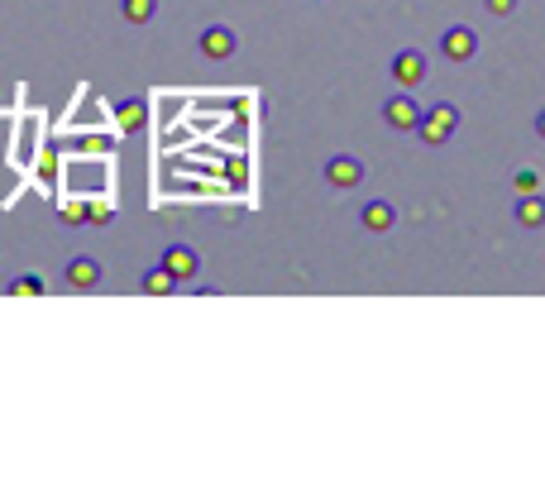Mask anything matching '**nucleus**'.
Here are the masks:
<instances>
[{"instance_id": "nucleus-13", "label": "nucleus", "mask_w": 545, "mask_h": 478, "mask_svg": "<svg viewBox=\"0 0 545 478\" xmlns=\"http://www.w3.org/2000/svg\"><path fill=\"white\" fill-rule=\"evenodd\" d=\"M10 292H15V297H39V292H48V287H44V278H39V273H29V278H15V287H10Z\"/></svg>"}, {"instance_id": "nucleus-15", "label": "nucleus", "mask_w": 545, "mask_h": 478, "mask_svg": "<svg viewBox=\"0 0 545 478\" xmlns=\"http://www.w3.org/2000/svg\"><path fill=\"white\" fill-rule=\"evenodd\" d=\"M531 192H541V173L522 168V173H517V196H531Z\"/></svg>"}, {"instance_id": "nucleus-17", "label": "nucleus", "mask_w": 545, "mask_h": 478, "mask_svg": "<svg viewBox=\"0 0 545 478\" xmlns=\"http://www.w3.org/2000/svg\"><path fill=\"white\" fill-rule=\"evenodd\" d=\"M63 220H67V225H82V220H91V206H82V201H72V206L63 211Z\"/></svg>"}, {"instance_id": "nucleus-12", "label": "nucleus", "mask_w": 545, "mask_h": 478, "mask_svg": "<svg viewBox=\"0 0 545 478\" xmlns=\"http://www.w3.org/2000/svg\"><path fill=\"white\" fill-rule=\"evenodd\" d=\"M173 287H177V278L168 273V268H163V263H158V268H153L149 278H144V292H149V297H168Z\"/></svg>"}, {"instance_id": "nucleus-14", "label": "nucleus", "mask_w": 545, "mask_h": 478, "mask_svg": "<svg viewBox=\"0 0 545 478\" xmlns=\"http://www.w3.org/2000/svg\"><path fill=\"white\" fill-rule=\"evenodd\" d=\"M134 125H144V106H139V101H125V106H120V130H134Z\"/></svg>"}, {"instance_id": "nucleus-8", "label": "nucleus", "mask_w": 545, "mask_h": 478, "mask_svg": "<svg viewBox=\"0 0 545 478\" xmlns=\"http://www.w3.org/2000/svg\"><path fill=\"white\" fill-rule=\"evenodd\" d=\"M67 287H77V292L101 287V263H96V259H72V263H67Z\"/></svg>"}, {"instance_id": "nucleus-11", "label": "nucleus", "mask_w": 545, "mask_h": 478, "mask_svg": "<svg viewBox=\"0 0 545 478\" xmlns=\"http://www.w3.org/2000/svg\"><path fill=\"white\" fill-rule=\"evenodd\" d=\"M120 10H125L130 24H149L158 15V0H120Z\"/></svg>"}, {"instance_id": "nucleus-2", "label": "nucleus", "mask_w": 545, "mask_h": 478, "mask_svg": "<svg viewBox=\"0 0 545 478\" xmlns=\"http://www.w3.org/2000/svg\"><path fill=\"white\" fill-rule=\"evenodd\" d=\"M440 53H445L450 63H469V58L479 53V34H474L469 24H450V29L440 34Z\"/></svg>"}, {"instance_id": "nucleus-18", "label": "nucleus", "mask_w": 545, "mask_h": 478, "mask_svg": "<svg viewBox=\"0 0 545 478\" xmlns=\"http://www.w3.org/2000/svg\"><path fill=\"white\" fill-rule=\"evenodd\" d=\"M536 134H541V139H545V110H541V115H536Z\"/></svg>"}, {"instance_id": "nucleus-9", "label": "nucleus", "mask_w": 545, "mask_h": 478, "mask_svg": "<svg viewBox=\"0 0 545 478\" xmlns=\"http://www.w3.org/2000/svg\"><path fill=\"white\" fill-rule=\"evenodd\" d=\"M359 220H364V230H373V235H388L397 225V211L388 206V201H369L364 211H359Z\"/></svg>"}, {"instance_id": "nucleus-5", "label": "nucleus", "mask_w": 545, "mask_h": 478, "mask_svg": "<svg viewBox=\"0 0 545 478\" xmlns=\"http://www.w3.org/2000/svg\"><path fill=\"white\" fill-rule=\"evenodd\" d=\"M235 29H225V24H211L206 34H201V58H211V63H225V58H235Z\"/></svg>"}, {"instance_id": "nucleus-6", "label": "nucleus", "mask_w": 545, "mask_h": 478, "mask_svg": "<svg viewBox=\"0 0 545 478\" xmlns=\"http://www.w3.org/2000/svg\"><path fill=\"white\" fill-rule=\"evenodd\" d=\"M163 268L173 273L177 283H192L201 273V259H197V249H187V244H173L168 254H163Z\"/></svg>"}, {"instance_id": "nucleus-4", "label": "nucleus", "mask_w": 545, "mask_h": 478, "mask_svg": "<svg viewBox=\"0 0 545 478\" xmlns=\"http://www.w3.org/2000/svg\"><path fill=\"white\" fill-rule=\"evenodd\" d=\"M393 82H397V91H412L426 82V58H421L416 48H402L393 58Z\"/></svg>"}, {"instance_id": "nucleus-1", "label": "nucleus", "mask_w": 545, "mask_h": 478, "mask_svg": "<svg viewBox=\"0 0 545 478\" xmlns=\"http://www.w3.org/2000/svg\"><path fill=\"white\" fill-rule=\"evenodd\" d=\"M455 130H459V110L450 106V101H440V106H431L426 115H421V139L426 144H450L455 139Z\"/></svg>"}, {"instance_id": "nucleus-16", "label": "nucleus", "mask_w": 545, "mask_h": 478, "mask_svg": "<svg viewBox=\"0 0 545 478\" xmlns=\"http://www.w3.org/2000/svg\"><path fill=\"white\" fill-rule=\"evenodd\" d=\"M483 10H488L493 20H507V15H517V0H483Z\"/></svg>"}, {"instance_id": "nucleus-7", "label": "nucleus", "mask_w": 545, "mask_h": 478, "mask_svg": "<svg viewBox=\"0 0 545 478\" xmlns=\"http://www.w3.org/2000/svg\"><path fill=\"white\" fill-rule=\"evenodd\" d=\"M326 177H330V187H359L364 168H359V158H349V153H335V158H330V168H326Z\"/></svg>"}, {"instance_id": "nucleus-3", "label": "nucleus", "mask_w": 545, "mask_h": 478, "mask_svg": "<svg viewBox=\"0 0 545 478\" xmlns=\"http://www.w3.org/2000/svg\"><path fill=\"white\" fill-rule=\"evenodd\" d=\"M421 115H426V110L416 106V96L412 91H402V96H393V101H388V106H383V120H388V125H393V130H421Z\"/></svg>"}, {"instance_id": "nucleus-10", "label": "nucleus", "mask_w": 545, "mask_h": 478, "mask_svg": "<svg viewBox=\"0 0 545 478\" xmlns=\"http://www.w3.org/2000/svg\"><path fill=\"white\" fill-rule=\"evenodd\" d=\"M517 220H522L526 230H541V225H545V201H541V192H531V196H522V201H517Z\"/></svg>"}]
</instances>
